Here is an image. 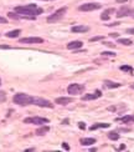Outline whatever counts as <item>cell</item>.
I'll use <instances>...</instances> for the list:
<instances>
[{
    "instance_id": "6da1fadb",
    "label": "cell",
    "mask_w": 134,
    "mask_h": 152,
    "mask_svg": "<svg viewBox=\"0 0 134 152\" xmlns=\"http://www.w3.org/2000/svg\"><path fill=\"white\" fill-rule=\"evenodd\" d=\"M15 13L24 15V16H32V18H35L37 15L42 14L43 10L42 7L37 6L35 4H29V5H24V6H16L15 7Z\"/></svg>"
},
{
    "instance_id": "7a4b0ae2",
    "label": "cell",
    "mask_w": 134,
    "mask_h": 152,
    "mask_svg": "<svg viewBox=\"0 0 134 152\" xmlns=\"http://www.w3.org/2000/svg\"><path fill=\"white\" fill-rule=\"evenodd\" d=\"M13 101L20 106H28V105H32V97L28 94H22V92H19V94H15L14 97H13Z\"/></svg>"
},
{
    "instance_id": "3957f363",
    "label": "cell",
    "mask_w": 134,
    "mask_h": 152,
    "mask_svg": "<svg viewBox=\"0 0 134 152\" xmlns=\"http://www.w3.org/2000/svg\"><path fill=\"white\" fill-rule=\"evenodd\" d=\"M66 11H67V7L64 6L61 7V9H58L56 10L53 14H51L50 16H47V22H56L57 20H60L65 14H66Z\"/></svg>"
},
{
    "instance_id": "277c9868",
    "label": "cell",
    "mask_w": 134,
    "mask_h": 152,
    "mask_svg": "<svg viewBox=\"0 0 134 152\" xmlns=\"http://www.w3.org/2000/svg\"><path fill=\"white\" fill-rule=\"evenodd\" d=\"M32 103L40 107H49V109L53 107V103H51L49 100H45L42 97H32Z\"/></svg>"
},
{
    "instance_id": "5b68a950",
    "label": "cell",
    "mask_w": 134,
    "mask_h": 152,
    "mask_svg": "<svg viewBox=\"0 0 134 152\" xmlns=\"http://www.w3.org/2000/svg\"><path fill=\"white\" fill-rule=\"evenodd\" d=\"M25 123H32V125H43V123H49V120L45 117H39V116H34V117H28L24 120Z\"/></svg>"
},
{
    "instance_id": "8992f818",
    "label": "cell",
    "mask_w": 134,
    "mask_h": 152,
    "mask_svg": "<svg viewBox=\"0 0 134 152\" xmlns=\"http://www.w3.org/2000/svg\"><path fill=\"white\" fill-rule=\"evenodd\" d=\"M101 4L98 3H87V4H82L81 6L78 7L79 11H93V10H98L101 9Z\"/></svg>"
},
{
    "instance_id": "52a82bcc",
    "label": "cell",
    "mask_w": 134,
    "mask_h": 152,
    "mask_svg": "<svg viewBox=\"0 0 134 152\" xmlns=\"http://www.w3.org/2000/svg\"><path fill=\"white\" fill-rule=\"evenodd\" d=\"M67 91L68 94L71 95H78V94H82L85 91V86L83 85H79V84H71L67 87Z\"/></svg>"
},
{
    "instance_id": "ba28073f",
    "label": "cell",
    "mask_w": 134,
    "mask_h": 152,
    "mask_svg": "<svg viewBox=\"0 0 134 152\" xmlns=\"http://www.w3.org/2000/svg\"><path fill=\"white\" fill-rule=\"evenodd\" d=\"M130 14H134V9H132V7L127 6V5H124V6H122L117 11V18H124V16H128V15Z\"/></svg>"
},
{
    "instance_id": "9c48e42d",
    "label": "cell",
    "mask_w": 134,
    "mask_h": 152,
    "mask_svg": "<svg viewBox=\"0 0 134 152\" xmlns=\"http://www.w3.org/2000/svg\"><path fill=\"white\" fill-rule=\"evenodd\" d=\"M20 43L21 44H42L43 39H41V37H24V39H20Z\"/></svg>"
},
{
    "instance_id": "30bf717a",
    "label": "cell",
    "mask_w": 134,
    "mask_h": 152,
    "mask_svg": "<svg viewBox=\"0 0 134 152\" xmlns=\"http://www.w3.org/2000/svg\"><path fill=\"white\" fill-rule=\"evenodd\" d=\"M102 96V92L97 90L96 92H93V94H87V95H83L82 96V100L83 101H90V100H96V99H98Z\"/></svg>"
},
{
    "instance_id": "8fae6325",
    "label": "cell",
    "mask_w": 134,
    "mask_h": 152,
    "mask_svg": "<svg viewBox=\"0 0 134 152\" xmlns=\"http://www.w3.org/2000/svg\"><path fill=\"white\" fill-rule=\"evenodd\" d=\"M82 41H79V40H76V41H71L70 44H67V49H70V50H77L79 47H82Z\"/></svg>"
},
{
    "instance_id": "7c38bea8",
    "label": "cell",
    "mask_w": 134,
    "mask_h": 152,
    "mask_svg": "<svg viewBox=\"0 0 134 152\" xmlns=\"http://www.w3.org/2000/svg\"><path fill=\"white\" fill-rule=\"evenodd\" d=\"M88 30H90V28L86 25H77V26H72L71 31L72 33H87Z\"/></svg>"
},
{
    "instance_id": "4fadbf2b",
    "label": "cell",
    "mask_w": 134,
    "mask_h": 152,
    "mask_svg": "<svg viewBox=\"0 0 134 152\" xmlns=\"http://www.w3.org/2000/svg\"><path fill=\"white\" fill-rule=\"evenodd\" d=\"M72 101H73L72 97H57L55 100V102L58 105H67V103H71Z\"/></svg>"
},
{
    "instance_id": "5bb4252c",
    "label": "cell",
    "mask_w": 134,
    "mask_h": 152,
    "mask_svg": "<svg viewBox=\"0 0 134 152\" xmlns=\"http://www.w3.org/2000/svg\"><path fill=\"white\" fill-rule=\"evenodd\" d=\"M81 145L82 146H91L93 143H96V138H91V137H87V138H81Z\"/></svg>"
},
{
    "instance_id": "9a60e30c",
    "label": "cell",
    "mask_w": 134,
    "mask_h": 152,
    "mask_svg": "<svg viewBox=\"0 0 134 152\" xmlns=\"http://www.w3.org/2000/svg\"><path fill=\"white\" fill-rule=\"evenodd\" d=\"M122 84H118V82H113V81H109V80H106L104 81V86L108 87V89H117V87H120Z\"/></svg>"
},
{
    "instance_id": "2e32d148",
    "label": "cell",
    "mask_w": 134,
    "mask_h": 152,
    "mask_svg": "<svg viewBox=\"0 0 134 152\" xmlns=\"http://www.w3.org/2000/svg\"><path fill=\"white\" fill-rule=\"evenodd\" d=\"M21 34V30L20 29H16V30H13V31H9V33H6L5 35H6V37H10V39H14V37H17L19 35Z\"/></svg>"
},
{
    "instance_id": "e0dca14e",
    "label": "cell",
    "mask_w": 134,
    "mask_h": 152,
    "mask_svg": "<svg viewBox=\"0 0 134 152\" xmlns=\"http://www.w3.org/2000/svg\"><path fill=\"white\" fill-rule=\"evenodd\" d=\"M107 127H109V123H94V125H92L90 127V130L94 131L97 129H107Z\"/></svg>"
},
{
    "instance_id": "ac0fdd59",
    "label": "cell",
    "mask_w": 134,
    "mask_h": 152,
    "mask_svg": "<svg viewBox=\"0 0 134 152\" xmlns=\"http://www.w3.org/2000/svg\"><path fill=\"white\" fill-rule=\"evenodd\" d=\"M117 120H118V121H122V122H124V123H128V122H132V121H134V116L127 115V116L120 117V118H117Z\"/></svg>"
},
{
    "instance_id": "d6986e66",
    "label": "cell",
    "mask_w": 134,
    "mask_h": 152,
    "mask_svg": "<svg viewBox=\"0 0 134 152\" xmlns=\"http://www.w3.org/2000/svg\"><path fill=\"white\" fill-rule=\"evenodd\" d=\"M49 131H50V127H49V126H42V127H40L39 130L36 131V135H40V136H41V135L47 133Z\"/></svg>"
},
{
    "instance_id": "ffe728a7",
    "label": "cell",
    "mask_w": 134,
    "mask_h": 152,
    "mask_svg": "<svg viewBox=\"0 0 134 152\" xmlns=\"http://www.w3.org/2000/svg\"><path fill=\"white\" fill-rule=\"evenodd\" d=\"M108 138L112 141H117V140H119V135L115 131H111V132H108Z\"/></svg>"
},
{
    "instance_id": "44dd1931",
    "label": "cell",
    "mask_w": 134,
    "mask_h": 152,
    "mask_svg": "<svg viewBox=\"0 0 134 152\" xmlns=\"http://www.w3.org/2000/svg\"><path fill=\"white\" fill-rule=\"evenodd\" d=\"M118 44H122V45H126V46H130L133 41L130 39H118Z\"/></svg>"
},
{
    "instance_id": "7402d4cb",
    "label": "cell",
    "mask_w": 134,
    "mask_h": 152,
    "mask_svg": "<svg viewBox=\"0 0 134 152\" xmlns=\"http://www.w3.org/2000/svg\"><path fill=\"white\" fill-rule=\"evenodd\" d=\"M120 70H122V71H127V73H129V74L133 73V67H132V66H128V65L120 66Z\"/></svg>"
},
{
    "instance_id": "603a6c76",
    "label": "cell",
    "mask_w": 134,
    "mask_h": 152,
    "mask_svg": "<svg viewBox=\"0 0 134 152\" xmlns=\"http://www.w3.org/2000/svg\"><path fill=\"white\" fill-rule=\"evenodd\" d=\"M124 109H126L124 105H120V106H109L108 111H117V110H124Z\"/></svg>"
},
{
    "instance_id": "cb8c5ba5",
    "label": "cell",
    "mask_w": 134,
    "mask_h": 152,
    "mask_svg": "<svg viewBox=\"0 0 134 152\" xmlns=\"http://www.w3.org/2000/svg\"><path fill=\"white\" fill-rule=\"evenodd\" d=\"M102 55H103V56H111V58H114V56H115V54L112 52V51H103Z\"/></svg>"
},
{
    "instance_id": "d4e9b609",
    "label": "cell",
    "mask_w": 134,
    "mask_h": 152,
    "mask_svg": "<svg viewBox=\"0 0 134 152\" xmlns=\"http://www.w3.org/2000/svg\"><path fill=\"white\" fill-rule=\"evenodd\" d=\"M5 92H3V91H0V102H3V101H5Z\"/></svg>"
},
{
    "instance_id": "484cf974",
    "label": "cell",
    "mask_w": 134,
    "mask_h": 152,
    "mask_svg": "<svg viewBox=\"0 0 134 152\" xmlns=\"http://www.w3.org/2000/svg\"><path fill=\"white\" fill-rule=\"evenodd\" d=\"M103 39H104L103 36H94L91 39V41H98V40H103Z\"/></svg>"
},
{
    "instance_id": "4316f807",
    "label": "cell",
    "mask_w": 134,
    "mask_h": 152,
    "mask_svg": "<svg viewBox=\"0 0 134 152\" xmlns=\"http://www.w3.org/2000/svg\"><path fill=\"white\" fill-rule=\"evenodd\" d=\"M62 148H64V150H67V151H68V150H70V146L67 145V142H62Z\"/></svg>"
},
{
    "instance_id": "83f0119b",
    "label": "cell",
    "mask_w": 134,
    "mask_h": 152,
    "mask_svg": "<svg viewBox=\"0 0 134 152\" xmlns=\"http://www.w3.org/2000/svg\"><path fill=\"white\" fill-rule=\"evenodd\" d=\"M78 126H79V129H81V130H85V129H86L85 122H79V123H78Z\"/></svg>"
},
{
    "instance_id": "f1b7e54d",
    "label": "cell",
    "mask_w": 134,
    "mask_h": 152,
    "mask_svg": "<svg viewBox=\"0 0 134 152\" xmlns=\"http://www.w3.org/2000/svg\"><path fill=\"white\" fill-rule=\"evenodd\" d=\"M109 26H117V25H119V22L118 21H115V22H112V24H108Z\"/></svg>"
},
{
    "instance_id": "f546056e",
    "label": "cell",
    "mask_w": 134,
    "mask_h": 152,
    "mask_svg": "<svg viewBox=\"0 0 134 152\" xmlns=\"http://www.w3.org/2000/svg\"><path fill=\"white\" fill-rule=\"evenodd\" d=\"M0 22H3V24H6V19H5V18H1V16H0Z\"/></svg>"
},
{
    "instance_id": "4dcf8cb0",
    "label": "cell",
    "mask_w": 134,
    "mask_h": 152,
    "mask_svg": "<svg viewBox=\"0 0 134 152\" xmlns=\"http://www.w3.org/2000/svg\"><path fill=\"white\" fill-rule=\"evenodd\" d=\"M10 46H7V45H0V49H9Z\"/></svg>"
},
{
    "instance_id": "1f68e13d",
    "label": "cell",
    "mask_w": 134,
    "mask_h": 152,
    "mask_svg": "<svg viewBox=\"0 0 134 152\" xmlns=\"http://www.w3.org/2000/svg\"><path fill=\"white\" fill-rule=\"evenodd\" d=\"M128 0H117V3L118 4H123V3H127Z\"/></svg>"
},
{
    "instance_id": "d6a6232c",
    "label": "cell",
    "mask_w": 134,
    "mask_h": 152,
    "mask_svg": "<svg viewBox=\"0 0 134 152\" xmlns=\"http://www.w3.org/2000/svg\"><path fill=\"white\" fill-rule=\"evenodd\" d=\"M104 45H107V46H111V47H113V46H114V44H112V43H104Z\"/></svg>"
},
{
    "instance_id": "836d02e7",
    "label": "cell",
    "mask_w": 134,
    "mask_h": 152,
    "mask_svg": "<svg viewBox=\"0 0 134 152\" xmlns=\"http://www.w3.org/2000/svg\"><path fill=\"white\" fill-rule=\"evenodd\" d=\"M127 33H128V34H134V29H128Z\"/></svg>"
},
{
    "instance_id": "e575fe53",
    "label": "cell",
    "mask_w": 134,
    "mask_h": 152,
    "mask_svg": "<svg viewBox=\"0 0 134 152\" xmlns=\"http://www.w3.org/2000/svg\"><path fill=\"white\" fill-rule=\"evenodd\" d=\"M111 36H113V37H117V36H118V34H114V33H113V34H111Z\"/></svg>"
},
{
    "instance_id": "d590c367",
    "label": "cell",
    "mask_w": 134,
    "mask_h": 152,
    "mask_svg": "<svg viewBox=\"0 0 134 152\" xmlns=\"http://www.w3.org/2000/svg\"><path fill=\"white\" fill-rule=\"evenodd\" d=\"M25 151L28 152V151H35V148H28V150H25Z\"/></svg>"
},
{
    "instance_id": "8d00e7d4",
    "label": "cell",
    "mask_w": 134,
    "mask_h": 152,
    "mask_svg": "<svg viewBox=\"0 0 134 152\" xmlns=\"http://www.w3.org/2000/svg\"><path fill=\"white\" fill-rule=\"evenodd\" d=\"M62 123H64V125H66V123H68V120H64V121H62Z\"/></svg>"
},
{
    "instance_id": "74e56055",
    "label": "cell",
    "mask_w": 134,
    "mask_h": 152,
    "mask_svg": "<svg viewBox=\"0 0 134 152\" xmlns=\"http://www.w3.org/2000/svg\"><path fill=\"white\" fill-rule=\"evenodd\" d=\"M124 148H126V146H124V145H122V146L119 147V150H124Z\"/></svg>"
},
{
    "instance_id": "f35d334b",
    "label": "cell",
    "mask_w": 134,
    "mask_h": 152,
    "mask_svg": "<svg viewBox=\"0 0 134 152\" xmlns=\"http://www.w3.org/2000/svg\"><path fill=\"white\" fill-rule=\"evenodd\" d=\"M130 87H132V89H134V84H132V85H130Z\"/></svg>"
},
{
    "instance_id": "ab89813d",
    "label": "cell",
    "mask_w": 134,
    "mask_h": 152,
    "mask_svg": "<svg viewBox=\"0 0 134 152\" xmlns=\"http://www.w3.org/2000/svg\"><path fill=\"white\" fill-rule=\"evenodd\" d=\"M43 1H50V0H43Z\"/></svg>"
},
{
    "instance_id": "60d3db41",
    "label": "cell",
    "mask_w": 134,
    "mask_h": 152,
    "mask_svg": "<svg viewBox=\"0 0 134 152\" xmlns=\"http://www.w3.org/2000/svg\"><path fill=\"white\" fill-rule=\"evenodd\" d=\"M0 85H1V80H0Z\"/></svg>"
}]
</instances>
